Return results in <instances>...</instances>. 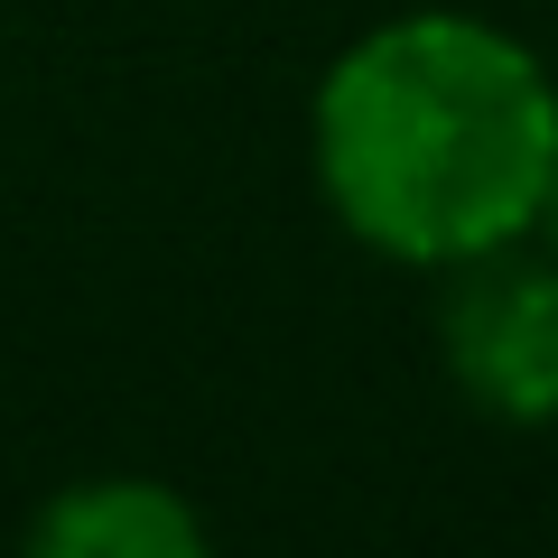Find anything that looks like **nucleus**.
<instances>
[{
    "label": "nucleus",
    "instance_id": "nucleus-3",
    "mask_svg": "<svg viewBox=\"0 0 558 558\" xmlns=\"http://www.w3.org/2000/svg\"><path fill=\"white\" fill-rule=\"evenodd\" d=\"M38 558H205V512L159 475H84L57 484L28 521Z\"/></svg>",
    "mask_w": 558,
    "mask_h": 558
},
{
    "label": "nucleus",
    "instance_id": "nucleus-1",
    "mask_svg": "<svg viewBox=\"0 0 558 558\" xmlns=\"http://www.w3.org/2000/svg\"><path fill=\"white\" fill-rule=\"evenodd\" d=\"M307 159L363 252L457 270L539 233L558 178V75L502 20L400 10L317 75Z\"/></svg>",
    "mask_w": 558,
    "mask_h": 558
},
{
    "label": "nucleus",
    "instance_id": "nucleus-4",
    "mask_svg": "<svg viewBox=\"0 0 558 558\" xmlns=\"http://www.w3.org/2000/svg\"><path fill=\"white\" fill-rule=\"evenodd\" d=\"M539 233H549V252H558V178H549V205H539Z\"/></svg>",
    "mask_w": 558,
    "mask_h": 558
},
{
    "label": "nucleus",
    "instance_id": "nucleus-2",
    "mask_svg": "<svg viewBox=\"0 0 558 558\" xmlns=\"http://www.w3.org/2000/svg\"><path fill=\"white\" fill-rule=\"evenodd\" d=\"M438 354L457 391L502 428H558V252L494 242L447 270Z\"/></svg>",
    "mask_w": 558,
    "mask_h": 558
}]
</instances>
